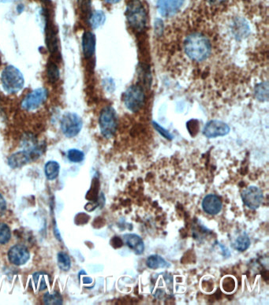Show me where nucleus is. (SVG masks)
<instances>
[{
  "instance_id": "nucleus-1",
  "label": "nucleus",
  "mask_w": 269,
  "mask_h": 305,
  "mask_svg": "<svg viewBox=\"0 0 269 305\" xmlns=\"http://www.w3.org/2000/svg\"><path fill=\"white\" fill-rule=\"evenodd\" d=\"M184 51L189 59L201 62L210 56L212 45L204 34L191 33L184 41Z\"/></svg>"
},
{
  "instance_id": "nucleus-10",
  "label": "nucleus",
  "mask_w": 269,
  "mask_h": 305,
  "mask_svg": "<svg viewBox=\"0 0 269 305\" xmlns=\"http://www.w3.org/2000/svg\"><path fill=\"white\" fill-rule=\"evenodd\" d=\"M230 132V127L226 123L221 121H210L205 125L203 134L208 138H216L218 136H226Z\"/></svg>"
},
{
  "instance_id": "nucleus-3",
  "label": "nucleus",
  "mask_w": 269,
  "mask_h": 305,
  "mask_svg": "<svg viewBox=\"0 0 269 305\" xmlns=\"http://www.w3.org/2000/svg\"><path fill=\"white\" fill-rule=\"evenodd\" d=\"M127 18L130 26L136 31H141L146 26V11L138 0H134L128 5Z\"/></svg>"
},
{
  "instance_id": "nucleus-7",
  "label": "nucleus",
  "mask_w": 269,
  "mask_h": 305,
  "mask_svg": "<svg viewBox=\"0 0 269 305\" xmlns=\"http://www.w3.org/2000/svg\"><path fill=\"white\" fill-rule=\"evenodd\" d=\"M47 98V89L41 87L34 90L30 93L28 94L24 98L22 102V107L24 110L28 111H34L43 105Z\"/></svg>"
},
{
  "instance_id": "nucleus-18",
  "label": "nucleus",
  "mask_w": 269,
  "mask_h": 305,
  "mask_svg": "<svg viewBox=\"0 0 269 305\" xmlns=\"http://www.w3.org/2000/svg\"><path fill=\"white\" fill-rule=\"evenodd\" d=\"M60 166L59 163L55 161L47 162L45 167V173L48 180H55L59 174Z\"/></svg>"
},
{
  "instance_id": "nucleus-6",
  "label": "nucleus",
  "mask_w": 269,
  "mask_h": 305,
  "mask_svg": "<svg viewBox=\"0 0 269 305\" xmlns=\"http://www.w3.org/2000/svg\"><path fill=\"white\" fill-rule=\"evenodd\" d=\"M83 126L82 119L75 113H67L61 120V130L67 137H74L81 132Z\"/></svg>"
},
{
  "instance_id": "nucleus-12",
  "label": "nucleus",
  "mask_w": 269,
  "mask_h": 305,
  "mask_svg": "<svg viewBox=\"0 0 269 305\" xmlns=\"http://www.w3.org/2000/svg\"><path fill=\"white\" fill-rule=\"evenodd\" d=\"M185 0H158L157 9L164 17H171L179 11Z\"/></svg>"
},
{
  "instance_id": "nucleus-13",
  "label": "nucleus",
  "mask_w": 269,
  "mask_h": 305,
  "mask_svg": "<svg viewBox=\"0 0 269 305\" xmlns=\"http://www.w3.org/2000/svg\"><path fill=\"white\" fill-rule=\"evenodd\" d=\"M36 159L37 157L33 152L29 150H24V151L16 152L11 155L8 160V164L10 167L16 169V168H20V167L26 166V164Z\"/></svg>"
},
{
  "instance_id": "nucleus-32",
  "label": "nucleus",
  "mask_w": 269,
  "mask_h": 305,
  "mask_svg": "<svg viewBox=\"0 0 269 305\" xmlns=\"http://www.w3.org/2000/svg\"><path fill=\"white\" fill-rule=\"evenodd\" d=\"M24 10V6L22 4H20L18 6V13H22V10Z\"/></svg>"
},
{
  "instance_id": "nucleus-8",
  "label": "nucleus",
  "mask_w": 269,
  "mask_h": 305,
  "mask_svg": "<svg viewBox=\"0 0 269 305\" xmlns=\"http://www.w3.org/2000/svg\"><path fill=\"white\" fill-rule=\"evenodd\" d=\"M241 196L245 205L251 210H257L263 203V192L260 188L254 185L244 189Z\"/></svg>"
},
{
  "instance_id": "nucleus-2",
  "label": "nucleus",
  "mask_w": 269,
  "mask_h": 305,
  "mask_svg": "<svg viewBox=\"0 0 269 305\" xmlns=\"http://www.w3.org/2000/svg\"><path fill=\"white\" fill-rule=\"evenodd\" d=\"M1 82L4 90L10 94H16L23 88L25 79L22 72L15 66L5 67L1 75Z\"/></svg>"
},
{
  "instance_id": "nucleus-20",
  "label": "nucleus",
  "mask_w": 269,
  "mask_h": 305,
  "mask_svg": "<svg viewBox=\"0 0 269 305\" xmlns=\"http://www.w3.org/2000/svg\"><path fill=\"white\" fill-rule=\"evenodd\" d=\"M106 20L105 14L101 10L94 11L90 15V24L92 29H97L104 23Z\"/></svg>"
},
{
  "instance_id": "nucleus-31",
  "label": "nucleus",
  "mask_w": 269,
  "mask_h": 305,
  "mask_svg": "<svg viewBox=\"0 0 269 305\" xmlns=\"http://www.w3.org/2000/svg\"><path fill=\"white\" fill-rule=\"evenodd\" d=\"M121 0H104V2L109 4H115L120 2Z\"/></svg>"
},
{
  "instance_id": "nucleus-26",
  "label": "nucleus",
  "mask_w": 269,
  "mask_h": 305,
  "mask_svg": "<svg viewBox=\"0 0 269 305\" xmlns=\"http://www.w3.org/2000/svg\"><path fill=\"white\" fill-rule=\"evenodd\" d=\"M67 158L73 163H81L84 160L85 154L78 149H70L67 152Z\"/></svg>"
},
{
  "instance_id": "nucleus-15",
  "label": "nucleus",
  "mask_w": 269,
  "mask_h": 305,
  "mask_svg": "<svg viewBox=\"0 0 269 305\" xmlns=\"http://www.w3.org/2000/svg\"><path fill=\"white\" fill-rule=\"evenodd\" d=\"M126 245L134 252L135 254L141 255L144 253V244L140 236L135 233H127L123 236Z\"/></svg>"
},
{
  "instance_id": "nucleus-28",
  "label": "nucleus",
  "mask_w": 269,
  "mask_h": 305,
  "mask_svg": "<svg viewBox=\"0 0 269 305\" xmlns=\"http://www.w3.org/2000/svg\"><path fill=\"white\" fill-rule=\"evenodd\" d=\"M258 98L259 99H267L268 98V85L267 84H262V86H260L258 87Z\"/></svg>"
},
{
  "instance_id": "nucleus-9",
  "label": "nucleus",
  "mask_w": 269,
  "mask_h": 305,
  "mask_svg": "<svg viewBox=\"0 0 269 305\" xmlns=\"http://www.w3.org/2000/svg\"><path fill=\"white\" fill-rule=\"evenodd\" d=\"M45 35H46V44L49 51L53 55L58 54V37L55 32L49 13L47 10H45Z\"/></svg>"
},
{
  "instance_id": "nucleus-27",
  "label": "nucleus",
  "mask_w": 269,
  "mask_h": 305,
  "mask_svg": "<svg viewBox=\"0 0 269 305\" xmlns=\"http://www.w3.org/2000/svg\"><path fill=\"white\" fill-rule=\"evenodd\" d=\"M153 126H154V128L156 129V131H158L160 132V134L162 135L164 137L170 140H172L173 139V136L168 131H166L165 129L160 127V125L153 122Z\"/></svg>"
},
{
  "instance_id": "nucleus-29",
  "label": "nucleus",
  "mask_w": 269,
  "mask_h": 305,
  "mask_svg": "<svg viewBox=\"0 0 269 305\" xmlns=\"http://www.w3.org/2000/svg\"><path fill=\"white\" fill-rule=\"evenodd\" d=\"M6 212V200H4L3 196L0 194V217L5 215Z\"/></svg>"
},
{
  "instance_id": "nucleus-22",
  "label": "nucleus",
  "mask_w": 269,
  "mask_h": 305,
  "mask_svg": "<svg viewBox=\"0 0 269 305\" xmlns=\"http://www.w3.org/2000/svg\"><path fill=\"white\" fill-rule=\"evenodd\" d=\"M57 262L59 268L63 271H68L71 266V261L70 257L66 253L61 252L57 256Z\"/></svg>"
},
{
  "instance_id": "nucleus-30",
  "label": "nucleus",
  "mask_w": 269,
  "mask_h": 305,
  "mask_svg": "<svg viewBox=\"0 0 269 305\" xmlns=\"http://www.w3.org/2000/svg\"><path fill=\"white\" fill-rule=\"evenodd\" d=\"M97 183H98V181H96V184H97ZM96 184H94L93 183V185H92V189H96ZM90 191H92V190H91V189H90ZM90 200H92V196H96V195H97V193H96V192H94V191H92V193H90Z\"/></svg>"
},
{
  "instance_id": "nucleus-33",
  "label": "nucleus",
  "mask_w": 269,
  "mask_h": 305,
  "mask_svg": "<svg viewBox=\"0 0 269 305\" xmlns=\"http://www.w3.org/2000/svg\"><path fill=\"white\" fill-rule=\"evenodd\" d=\"M15 1H18V0H0L1 2H15Z\"/></svg>"
},
{
  "instance_id": "nucleus-14",
  "label": "nucleus",
  "mask_w": 269,
  "mask_h": 305,
  "mask_svg": "<svg viewBox=\"0 0 269 305\" xmlns=\"http://www.w3.org/2000/svg\"><path fill=\"white\" fill-rule=\"evenodd\" d=\"M222 201L217 195H207L203 199V210L205 213L210 215V216L218 215L222 210Z\"/></svg>"
},
{
  "instance_id": "nucleus-17",
  "label": "nucleus",
  "mask_w": 269,
  "mask_h": 305,
  "mask_svg": "<svg viewBox=\"0 0 269 305\" xmlns=\"http://www.w3.org/2000/svg\"><path fill=\"white\" fill-rule=\"evenodd\" d=\"M146 265L148 268L155 270V269L166 268L171 264L159 255H152L147 259Z\"/></svg>"
},
{
  "instance_id": "nucleus-25",
  "label": "nucleus",
  "mask_w": 269,
  "mask_h": 305,
  "mask_svg": "<svg viewBox=\"0 0 269 305\" xmlns=\"http://www.w3.org/2000/svg\"><path fill=\"white\" fill-rule=\"evenodd\" d=\"M44 302L45 305H62L63 304V298L60 294L56 292L50 294L47 293L44 297Z\"/></svg>"
},
{
  "instance_id": "nucleus-19",
  "label": "nucleus",
  "mask_w": 269,
  "mask_h": 305,
  "mask_svg": "<svg viewBox=\"0 0 269 305\" xmlns=\"http://www.w3.org/2000/svg\"><path fill=\"white\" fill-rule=\"evenodd\" d=\"M250 239L246 233L240 234L233 242V247L238 252H245L250 247Z\"/></svg>"
},
{
  "instance_id": "nucleus-16",
  "label": "nucleus",
  "mask_w": 269,
  "mask_h": 305,
  "mask_svg": "<svg viewBox=\"0 0 269 305\" xmlns=\"http://www.w3.org/2000/svg\"><path fill=\"white\" fill-rule=\"evenodd\" d=\"M82 51L86 58H91L96 50V37L91 32H86L82 36Z\"/></svg>"
},
{
  "instance_id": "nucleus-5",
  "label": "nucleus",
  "mask_w": 269,
  "mask_h": 305,
  "mask_svg": "<svg viewBox=\"0 0 269 305\" xmlns=\"http://www.w3.org/2000/svg\"><path fill=\"white\" fill-rule=\"evenodd\" d=\"M123 101L126 107L132 112H136L143 107L144 103V93L140 86H131L124 93Z\"/></svg>"
},
{
  "instance_id": "nucleus-34",
  "label": "nucleus",
  "mask_w": 269,
  "mask_h": 305,
  "mask_svg": "<svg viewBox=\"0 0 269 305\" xmlns=\"http://www.w3.org/2000/svg\"><path fill=\"white\" fill-rule=\"evenodd\" d=\"M42 1H44V2H51V0H42Z\"/></svg>"
},
{
  "instance_id": "nucleus-24",
  "label": "nucleus",
  "mask_w": 269,
  "mask_h": 305,
  "mask_svg": "<svg viewBox=\"0 0 269 305\" xmlns=\"http://www.w3.org/2000/svg\"><path fill=\"white\" fill-rule=\"evenodd\" d=\"M11 237L10 228L4 222H0V245L8 243Z\"/></svg>"
},
{
  "instance_id": "nucleus-21",
  "label": "nucleus",
  "mask_w": 269,
  "mask_h": 305,
  "mask_svg": "<svg viewBox=\"0 0 269 305\" xmlns=\"http://www.w3.org/2000/svg\"><path fill=\"white\" fill-rule=\"evenodd\" d=\"M48 279V275L45 273L37 272L34 274V283L39 291L47 289Z\"/></svg>"
},
{
  "instance_id": "nucleus-23",
  "label": "nucleus",
  "mask_w": 269,
  "mask_h": 305,
  "mask_svg": "<svg viewBox=\"0 0 269 305\" xmlns=\"http://www.w3.org/2000/svg\"><path fill=\"white\" fill-rule=\"evenodd\" d=\"M47 74L48 80L51 83H55V82L59 80L60 74H59V67L57 66L55 62H48L47 67Z\"/></svg>"
},
{
  "instance_id": "nucleus-11",
  "label": "nucleus",
  "mask_w": 269,
  "mask_h": 305,
  "mask_svg": "<svg viewBox=\"0 0 269 305\" xmlns=\"http://www.w3.org/2000/svg\"><path fill=\"white\" fill-rule=\"evenodd\" d=\"M30 252L23 245H14L8 253V259L12 264L22 266L30 260Z\"/></svg>"
},
{
  "instance_id": "nucleus-4",
  "label": "nucleus",
  "mask_w": 269,
  "mask_h": 305,
  "mask_svg": "<svg viewBox=\"0 0 269 305\" xmlns=\"http://www.w3.org/2000/svg\"><path fill=\"white\" fill-rule=\"evenodd\" d=\"M99 124L102 135L104 137L107 139L113 137L117 130L118 120L116 112L112 107H106L101 111Z\"/></svg>"
}]
</instances>
